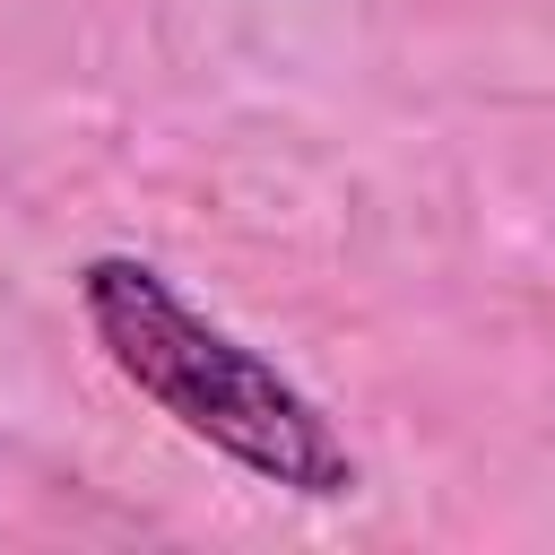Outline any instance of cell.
Instances as JSON below:
<instances>
[{
  "label": "cell",
  "instance_id": "1",
  "mask_svg": "<svg viewBox=\"0 0 555 555\" xmlns=\"http://www.w3.org/2000/svg\"><path fill=\"white\" fill-rule=\"evenodd\" d=\"M78 312L104 347V364L156 399L191 442L225 451L234 468H251L278 494L304 503H347L356 494V451L338 442V425L260 356L243 347L225 321H208L156 260L139 251H95L78 269Z\"/></svg>",
  "mask_w": 555,
  "mask_h": 555
}]
</instances>
